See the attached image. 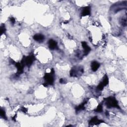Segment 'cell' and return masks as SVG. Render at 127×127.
<instances>
[{
    "label": "cell",
    "instance_id": "cell-1",
    "mask_svg": "<svg viewBox=\"0 0 127 127\" xmlns=\"http://www.w3.org/2000/svg\"><path fill=\"white\" fill-rule=\"evenodd\" d=\"M105 105L108 108H117L118 109H120V106L118 105V102L114 97H109L105 99Z\"/></svg>",
    "mask_w": 127,
    "mask_h": 127
},
{
    "label": "cell",
    "instance_id": "cell-2",
    "mask_svg": "<svg viewBox=\"0 0 127 127\" xmlns=\"http://www.w3.org/2000/svg\"><path fill=\"white\" fill-rule=\"evenodd\" d=\"M34 60L35 58L33 55H30L29 56H27V57L24 56V57H23L20 63L24 67L25 66L30 67Z\"/></svg>",
    "mask_w": 127,
    "mask_h": 127
},
{
    "label": "cell",
    "instance_id": "cell-3",
    "mask_svg": "<svg viewBox=\"0 0 127 127\" xmlns=\"http://www.w3.org/2000/svg\"><path fill=\"white\" fill-rule=\"evenodd\" d=\"M108 83H109L108 78L107 75H105L104 78H103V81L99 84V85L97 86V89L98 90H102L104 86L108 85Z\"/></svg>",
    "mask_w": 127,
    "mask_h": 127
},
{
    "label": "cell",
    "instance_id": "cell-4",
    "mask_svg": "<svg viewBox=\"0 0 127 127\" xmlns=\"http://www.w3.org/2000/svg\"><path fill=\"white\" fill-rule=\"evenodd\" d=\"M53 74L51 73H46L44 77V79L46 83H47L48 85H52L54 82V78L53 77Z\"/></svg>",
    "mask_w": 127,
    "mask_h": 127
},
{
    "label": "cell",
    "instance_id": "cell-5",
    "mask_svg": "<svg viewBox=\"0 0 127 127\" xmlns=\"http://www.w3.org/2000/svg\"><path fill=\"white\" fill-rule=\"evenodd\" d=\"M104 121L101 120H99L97 118V117H94L93 118L90 120L89 122V124L90 125H98L102 123H103Z\"/></svg>",
    "mask_w": 127,
    "mask_h": 127
},
{
    "label": "cell",
    "instance_id": "cell-6",
    "mask_svg": "<svg viewBox=\"0 0 127 127\" xmlns=\"http://www.w3.org/2000/svg\"><path fill=\"white\" fill-rule=\"evenodd\" d=\"M49 47L51 50L58 49V45L57 43L53 39H50L48 42Z\"/></svg>",
    "mask_w": 127,
    "mask_h": 127
},
{
    "label": "cell",
    "instance_id": "cell-7",
    "mask_svg": "<svg viewBox=\"0 0 127 127\" xmlns=\"http://www.w3.org/2000/svg\"><path fill=\"white\" fill-rule=\"evenodd\" d=\"M82 47H83V48L84 49V54L86 56L88 54V53L90 52V51H91V49L87 45L86 42H82Z\"/></svg>",
    "mask_w": 127,
    "mask_h": 127
},
{
    "label": "cell",
    "instance_id": "cell-8",
    "mask_svg": "<svg viewBox=\"0 0 127 127\" xmlns=\"http://www.w3.org/2000/svg\"><path fill=\"white\" fill-rule=\"evenodd\" d=\"M90 15V7H86L82 9V11L81 12L82 16H86Z\"/></svg>",
    "mask_w": 127,
    "mask_h": 127
},
{
    "label": "cell",
    "instance_id": "cell-9",
    "mask_svg": "<svg viewBox=\"0 0 127 127\" xmlns=\"http://www.w3.org/2000/svg\"><path fill=\"white\" fill-rule=\"evenodd\" d=\"M16 66L17 69V74H20L23 72V68L24 66L21 64V63H16L15 64Z\"/></svg>",
    "mask_w": 127,
    "mask_h": 127
},
{
    "label": "cell",
    "instance_id": "cell-10",
    "mask_svg": "<svg viewBox=\"0 0 127 127\" xmlns=\"http://www.w3.org/2000/svg\"><path fill=\"white\" fill-rule=\"evenodd\" d=\"M34 39L38 42H42L45 39L44 36L41 34H36L33 37Z\"/></svg>",
    "mask_w": 127,
    "mask_h": 127
},
{
    "label": "cell",
    "instance_id": "cell-11",
    "mask_svg": "<svg viewBox=\"0 0 127 127\" xmlns=\"http://www.w3.org/2000/svg\"><path fill=\"white\" fill-rule=\"evenodd\" d=\"M100 67V64L96 61H93L92 62L91 65V69L93 72H96Z\"/></svg>",
    "mask_w": 127,
    "mask_h": 127
},
{
    "label": "cell",
    "instance_id": "cell-12",
    "mask_svg": "<svg viewBox=\"0 0 127 127\" xmlns=\"http://www.w3.org/2000/svg\"><path fill=\"white\" fill-rule=\"evenodd\" d=\"M87 102V101H84V102H83L82 104H81L80 105H79L76 108V110L77 111H79L81 110H84L85 109V107H84V105L86 104V103Z\"/></svg>",
    "mask_w": 127,
    "mask_h": 127
},
{
    "label": "cell",
    "instance_id": "cell-13",
    "mask_svg": "<svg viewBox=\"0 0 127 127\" xmlns=\"http://www.w3.org/2000/svg\"><path fill=\"white\" fill-rule=\"evenodd\" d=\"M78 75V72L77 70L74 69H72L70 71V77H77Z\"/></svg>",
    "mask_w": 127,
    "mask_h": 127
},
{
    "label": "cell",
    "instance_id": "cell-14",
    "mask_svg": "<svg viewBox=\"0 0 127 127\" xmlns=\"http://www.w3.org/2000/svg\"><path fill=\"white\" fill-rule=\"evenodd\" d=\"M0 114H1V117H2L3 118H4V119L7 120V117H6V113H5V111H4V110L1 109V110H0Z\"/></svg>",
    "mask_w": 127,
    "mask_h": 127
},
{
    "label": "cell",
    "instance_id": "cell-15",
    "mask_svg": "<svg viewBox=\"0 0 127 127\" xmlns=\"http://www.w3.org/2000/svg\"><path fill=\"white\" fill-rule=\"evenodd\" d=\"M103 111V108L101 105H99L96 109L95 110V111L96 112H98V113H101Z\"/></svg>",
    "mask_w": 127,
    "mask_h": 127
},
{
    "label": "cell",
    "instance_id": "cell-16",
    "mask_svg": "<svg viewBox=\"0 0 127 127\" xmlns=\"http://www.w3.org/2000/svg\"><path fill=\"white\" fill-rule=\"evenodd\" d=\"M6 31V28L4 26V25H2L1 26V35H2Z\"/></svg>",
    "mask_w": 127,
    "mask_h": 127
},
{
    "label": "cell",
    "instance_id": "cell-17",
    "mask_svg": "<svg viewBox=\"0 0 127 127\" xmlns=\"http://www.w3.org/2000/svg\"><path fill=\"white\" fill-rule=\"evenodd\" d=\"M21 110L23 112H24V113H26V112H27V109H26V108H25V107H22L21 108Z\"/></svg>",
    "mask_w": 127,
    "mask_h": 127
},
{
    "label": "cell",
    "instance_id": "cell-18",
    "mask_svg": "<svg viewBox=\"0 0 127 127\" xmlns=\"http://www.w3.org/2000/svg\"><path fill=\"white\" fill-rule=\"evenodd\" d=\"M59 82L61 83H62V84H64V83H65L66 82L65 81V80L64 79H63V78L60 79Z\"/></svg>",
    "mask_w": 127,
    "mask_h": 127
},
{
    "label": "cell",
    "instance_id": "cell-19",
    "mask_svg": "<svg viewBox=\"0 0 127 127\" xmlns=\"http://www.w3.org/2000/svg\"><path fill=\"white\" fill-rule=\"evenodd\" d=\"M10 20L11 21V22L12 23V24H14V23H15V19L13 17H11L10 18Z\"/></svg>",
    "mask_w": 127,
    "mask_h": 127
},
{
    "label": "cell",
    "instance_id": "cell-20",
    "mask_svg": "<svg viewBox=\"0 0 127 127\" xmlns=\"http://www.w3.org/2000/svg\"><path fill=\"white\" fill-rule=\"evenodd\" d=\"M54 69H51V74H54Z\"/></svg>",
    "mask_w": 127,
    "mask_h": 127
},
{
    "label": "cell",
    "instance_id": "cell-21",
    "mask_svg": "<svg viewBox=\"0 0 127 127\" xmlns=\"http://www.w3.org/2000/svg\"><path fill=\"white\" fill-rule=\"evenodd\" d=\"M68 22H69L68 21H65L64 22V24H67Z\"/></svg>",
    "mask_w": 127,
    "mask_h": 127
}]
</instances>
